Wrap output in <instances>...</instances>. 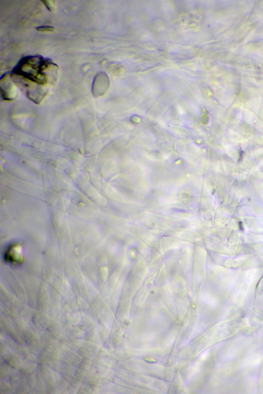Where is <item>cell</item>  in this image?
Wrapping results in <instances>:
<instances>
[{
    "label": "cell",
    "instance_id": "obj_1",
    "mask_svg": "<svg viewBox=\"0 0 263 394\" xmlns=\"http://www.w3.org/2000/svg\"><path fill=\"white\" fill-rule=\"evenodd\" d=\"M58 71V65L52 60L34 55L22 57L10 73L17 87L31 101L40 104L56 83Z\"/></svg>",
    "mask_w": 263,
    "mask_h": 394
},
{
    "label": "cell",
    "instance_id": "obj_2",
    "mask_svg": "<svg viewBox=\"0 0 263 394\" xmlns=\"http://www.w3.org/2000/svg\"><path fill=\"white\" fill-rule=\"evenodd\" d=\"M17 86L12 81L10 72L4 73L0 78L1 97L4 101H13L16 97Z\"/></svg>",
    "mask_w": 263,
    "mask_h": 394
},
{
    "label": "cell",
    "instance_id": "obj_3",
    "mask_svg": "<svg viewBox=\"0 0 263 394\" xmlns=\"http://www.w3.org/2000/svg\"><path fill=\"white\" fill-rule=\"evenodd\" d=\"M4 258L6 262L11 265L20 264L24 258L22 246L16 243L10 245L5 251Z\"/></svg>",
    "mask_w": 263,
    "mask_h": 394
},
{
    "label": "cell",
    "instance_id": "obj_4",
    "mask_svg": "<svg viewBox=\"0 0 263 394\" xmlns=\"http://www.w3.org/2000/svg\"><path fill=\"white\" fill-rule=\"evenodd\" d=\"M109 85V80L107 75L103 72H99L93 78L91 91L95 97L103 95L107 90Z\"/></svg>",
    "mask_w": 263,
    "mask_h": 394
},
{
    "label": "cell",
    "instance_id": "obj_5",
    "mask_svg": "<svg viewBox=\"0 0 263 394\" xmlns=\"http://www.w3.org/2000/svg\"><path fill=\"white\" fill-rule=\"evenodd\" d=\"M41 2L43 3V4L45 5V6L47 8V9L49 11L52 12L54 9V8L55 6V4H54L55 1H42Z\"/></svg>",
    "mask_w": 263,
    "mask_h": 394
},
{
    "label": "cell",
    "instance_id": "obj_6",
    "mask_svg": "<svg viewBox=\"0 0 263 394\" xmlns=\"http://www.w3.org/2000/svg\"><path fill=\"white\" fill-rule=\"evenodd\" d=\"M36 30L40 32H52L54 30V28L49 26H39L35 28Z\"/></svg>",
    "mask_w": 263,
    "mask_h": 394
}]
</instances>
